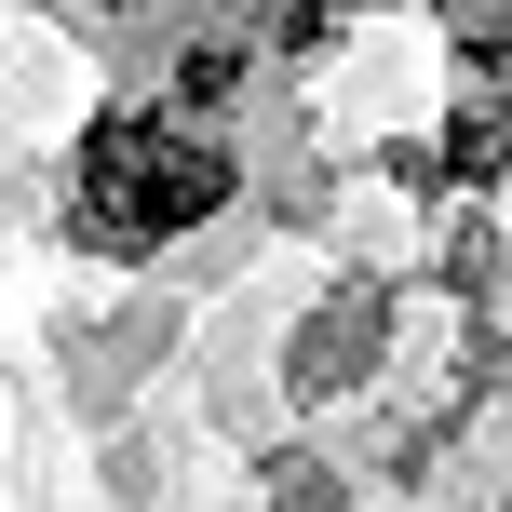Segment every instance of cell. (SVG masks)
Returning a JSON list of instances; mask_svg holds the SVG:
<instances>
[{
  "label": "cell",
  "instance_id": "1",
  "mask_svg": "<svg viewBox=\"0 0 512 512\" xmlns=\"http://www.w3.org/2000/svg\"><path fill=\"white\" fill-rule=\"evenodd\" d=\"M95 203H81V230H95L108 256H135V243H162V230H189V216L230 189V162L203 149V135H176V122H122V135H95Z\"/></svg>",
  "mask_w": 512,
  "mask_h": 512
}]
</instances>
